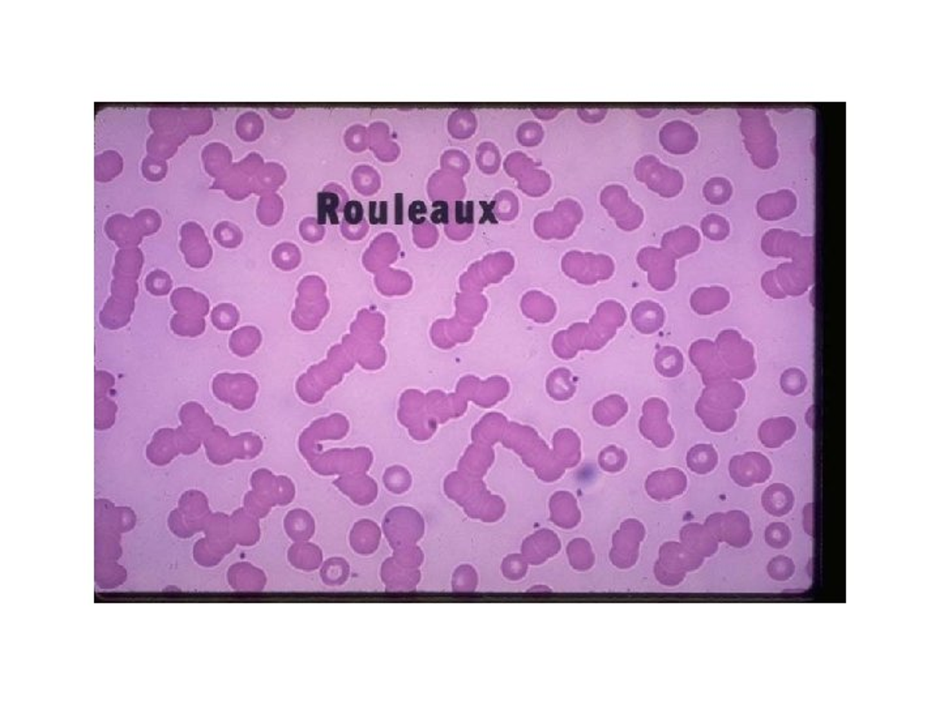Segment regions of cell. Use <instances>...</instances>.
I'll list each match as a JSON object with an SVG mask.
<instances>
[{"mask_svg": "<svg viewBox=\"0 0 940 705\" xmlns=\"http://www.w3.org/2000/svg\"><path fill=\"white\" fill-rule=\"evenodd\" d=\"M772 474L768 459L759 452H747L730 461V475L742 487L764 484Z\"/></svg>", "mask_w": 940, "mask_h": 705, "instance_id": "cell-1", "label": "cell"}, {"mask_svg": "<svg viewBox=\"0 0 940 705\" xmlns=\"http://www.w3.org/2000/svg\"><path fill=\"white\" fill-rule=\"evenodd\" d=\"M718 518L725 529L720 533L726 542L733 544L735 547H745L751 542L752 540L751 521L745 512L733 511Z\"/></svg>", "mask_w": 940, "mask_h": 705, "instance_id": "cell-2", "label": "cell"}, {"mask_svg": "<svg viewBox=\"0 0 940 705\" xmlns=\"http://www.w3.org/2000/svg\"><path fill=\"white\" fill-rule=\"evenodd\" d=\"M797 425L789 416H776L763 422L759 428V439L768 448H780L795 435Z\"/></svg>", "mask_w": 940, "mask_h": 705, "instance_id": "cell-3", "label": "cell"}, {"mask_svg": "<svg viewBox=\"0 0 940 705\" xmlns=\"http://www.w3.org/2000/svg\"><path fill=\"white\" fill-rule=\"evenodd\" d=\"M794 493L789 486L773 484L766 488L761 495L763 509L775 518H782L790 513L794 507Z\"/></svg>", "mask_w": 940, "mask_h": 705, "instance_id": "cell-4", "label": "cell"}, {"mask_svg": "<svg viewBox=\"0 0 940 705\" xmlns=\"http://www.w3.org/2000/svg\"><path fill=\"white\" fill-rule=\"evenodd\" d=\"M767 572L769 578L775 581H788L795 574V565L789 556L777 555L769 560Z\"/></svg>", "mask_w": 940, "mask_h": 705, "instance_id": "cell-5", "label": "cell"}, {"mask_svg": "<svg viewBox=\"0 0 940 705\" xmlns=\"http://www.w3.org/2000/svg\"><path fill=\"white\" fill-rule=\"evenodd\" d=\"M781 390L789 396H799L807 387V378L799 369H789L781 375Z\"/></svg>", "mask_w": 940, "mask_h": 705, "instance_id": "cell-6", "label": "cell"}, {"mask_svg": "<svg viewBox=\"0 0 940 705\" xmlns=\"http://www.w3.org/2000/svg\"><path fill=\"white\" fill-rule=\"evenodd\" d=\"M791 531L790 528L785 522H772L769 524L766 529V542L772 549H785L788 544H790Z\"/></svg>", "mask_w": 940, "mask_h": 705, "instance_id": "cell-7", "label": "cell"}, {"mask_svg": "<svg viewBox=\"0 0 940 705\" xmlns=\"http://www.w3.org/2000/svg\"><path fill=\"white\" fill-rule=\"evenodd\" d=\"M813 509V503L807 504L806 509L803 511V527H804V531L808 535H813V533H814L813 532L814 531V522H813V509Z\"/></svg>", "mask_w": 940, "mask_h": 705, "instance_id": "cell-8", "label": "cell"}, {"mask_svg": "<svg viewBox=\"0 0 940 705\" xmlns=\"http://www.w3.org/2000/svg\"><path fill=\"white\" fill-rule=\"evenodd\" d=\"M346 219L350 222H359L362 219V208L358 203H350L346 208Z\"/></svg>", "mask_w": 940, "mask_h": 705, "instance_id": "cell-9", "label": "cell"}]
</instances>
